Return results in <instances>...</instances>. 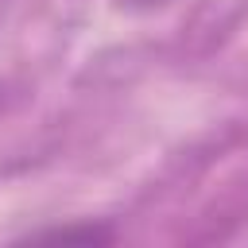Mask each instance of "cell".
<instances>
[{
    "instance_id": "obj_1",
    "label": "cell",
    "mask_w": 248,
    "mask_h": 248,
    "mask_svg": "<svg viewBox=\"0 0 248 248\" xmlns=\"http://www.w3.org/2000/svg\"><path fill=\"white\" fill-rule=\"evenodd\" d=\"M39 240H81V244H97V240H112V232H108V229H101V225H85V229L66 225V229L39 232Z\"/></svg>"
},
{
    "instance_id": "obj_2",
    "label": "cell",
    "mask_w": 248,
    "mask_h": 248,
    "mask_svg": "<svg viewBox=\"0 0 248 248\" xmlns=\"http://www.w3.org/2000/svg\"><path fill=\"white\" fill-rule=\"evenodd\" d=\"M120 8H140V12H147V8H163V4H170V0H116Z\"/></svg>"
}]
</instances>
